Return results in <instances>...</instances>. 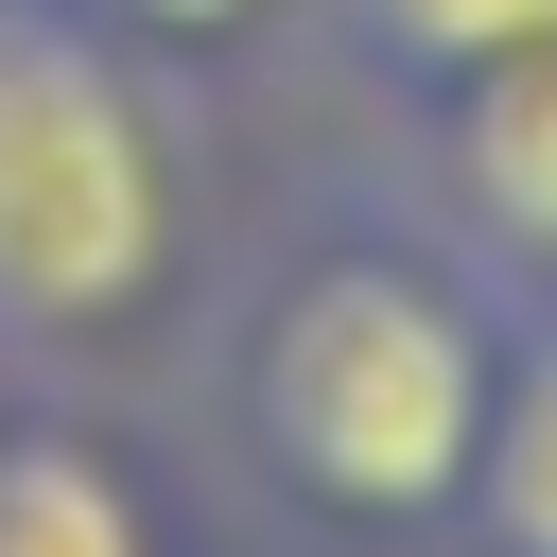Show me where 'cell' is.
<instances>
[{"label":"cell","mask_w":557,"mask_h":557,"mask_svg":"<svg viewBox=\"0 0 557 557\" xmlns=\"http://www.w3.org/2000/svg\"><path fill=\"white\" fill-rule=\"evenodd\" d=\"M487 383H505L487 313L435 261H383V244L296 261L244 331V418H261L278 487L331 505V522H453L470 453H487Z\"/></svg>","instance_id":"obj_1"},{"label":"cell","mask_w":557,"mask_h":557,"mask_svg":"<svg viewBox=\"0 0 557 557\" xmlns=\"http://www.w3.org/2000/svg\"><path fill=\"white\" fill-rule=\"evenodd\" d=\"M174 261V139L104 17L0 0V331H122Z\"/></svg>","instance_id":"obj_2"},{"label":"cell","mask_w":557,"mask_h":557,"mask_svg":"<svg viewBox=\"0 0 557 557\" xmlns=\"http://www.w3.org/2000/svg\"><path fill=\"white\" fill-rule=\"evenodd\" d=\"M435 191H453L470 261L557 278V35L505 52V70H453V87H435Z\"/></svg>","instance_id":"obj_3"},{"label":"cell","mask_w":557,"mask_h":557,"mask_svg":"<svg viewBox=\"0 0 557 557\" xmlns=\"http://www.w3.org/2000/svg\"><path fill=\"white\" fill-rule=\"evenodd\" d=\"M470 540H487V557H557V331H540V348H505V383H487Z\"/></svg>","instance_id":"obj_4"},{"label":"cell","mask_w":557,"mask_h":557,"mask_svg":"<svg viewBox=\"0 0 557 557\" xmlns=\"http://www.w3.org/2000/svg\"><path fill=\"white\" fill-rule=\"evenodd\" d=\"M348 35L400 70V87H453V70H505L557 35V0H348Z\"/></svg>","instance_id":"obj_5"},{"label":"cell","mask_w":557,"mask_h":557,"mask_svg":"<svg viewBox=\"0 0 557 557\" xmlns=\"http://www.w3.org/2000/svg\"><path fill=\"white\" fill-rule=\"evenodd\" d=\"M104 35H174V52H226V35H261V0H87Z\"/></svg>","instance_id":"obj_6"}]
</instances>
